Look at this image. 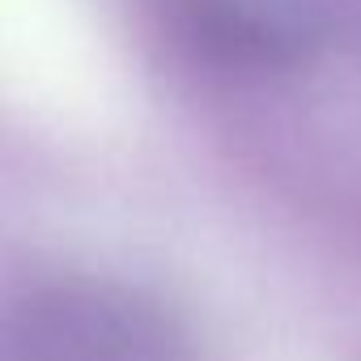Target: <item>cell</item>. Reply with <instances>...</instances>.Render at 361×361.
Segmentation results:
<instances>
[{
  "mask_svg": "<svg viewBox=\"0 0 361 361\" xmlns=\"http://www.w3.org/2000/svg\"><path fill=\"white\" fill-rule=\"evenodd\" d=\"M9 361H183V331L140 289L60 281L30 293L5 331Z\"/></svg>",
  "mask_w": 361,
  "mask_h": 361,
  "instance_id": "obj_1",
  "label": "cell"
},
{
  "mask_svg": "<svg viewBox=\"0 0 361 361\" xmlns=\"http://www.w3.org/2000/svg\"><path fill=\"white\" fill-rule=\"evenodd\" d=\"M196 30L234 60H298L327 22V0H183Z\"/></svg>",
  "mask_w": 361,
  "mask_h": 361,
  "instance_id": "obj_2",
  "label": "cell"
}]
</instances>
